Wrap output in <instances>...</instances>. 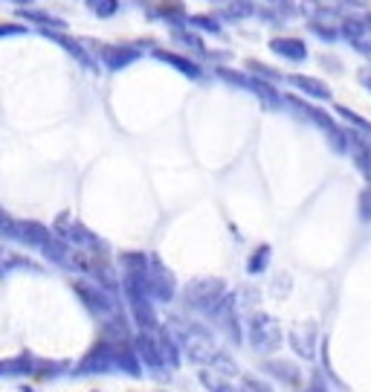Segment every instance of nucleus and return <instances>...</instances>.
I'll return each instance as SVG.
<instances>
[{"mask_svg":"<svg viewBox=\"0 0 371 392\" xmlns=\"http://www.w3.org/2000/svg\"><path fill=\"white\" fill-rule=\"evenodd\" d=\"M224 297H227V285L220 282V279H212V276L194 279L186 288V305L203 311V314H215L218 305L224 302Z\"/></svg>","mask_w":371,"mask_h":392,"instance_id":"obj_1","label":"nucleus"},{"mask_svg":"<svg viewBox=\"0 0 371 392\" xmlns=\"http://www.w3.org/2000/svg\"><path fill=\"white\" fill-rule=\"evenodd\" d=\"M284 102H287L290 108L299 111L305 119H310L313 125L322 128V131H325V137H328V140H331V145H334V152H339V154L348 152V134H345V131L337 125V122H334L325 111H319V108H313V105H308V102H302V99H296V96H287Z\"/></svg>","mask_w":371,"mask_h":392,"instance_id":"obj_2","label":"nucleus"},{"mask_svg":"<svg viewBox=\"0 0 371 392\" xmlns=\"http://www.w3.org/2000/svg\"><path fill=\"white\" fill-rule=\"evenodd\" d=\"M180 343H183L186 355H189L194 363H212V360H220L218 346H215V337H212L203 326H186L183 334H180Z\"/></svg>","mask_w":371,"mask_h":392,"instance_id":"obj_3","label":"nucleus"},{"mask_svg":"<svg viewBox=\"0 0 371 392\" xmlns=\"http://www.w3.org/2000/svg\"><path fill=\"white\" fill-rule=\"evenodd\" d=\"M218 76L224 79V82H229V85H238V87H244V90H250L253 96H258V99H261L267 108H282V96L273 90V85L261 82L258 76H246V73H232V70H227V67H218Z\"/></svg>","mask_w":371,"mask_h":392,"instance_id":"obj_4","label":"nucleus"},{"mask_svg":"<svg viewBox=\"0 0 371 392\" xmlns=\"http://www.w3.org/2000/svg\"><path fill=\"white\" fill-rule=\"evenodd\" d=\"M250 343L256 352H276L282 346V329L270 314H256L250 320Z\"/></svg>","mask_w":371,"mask_h":392,"instance_id":"obj_5","label":"nucleus"},{"mask_svg":"<svg viewBox=\"0 0 371 392\" xmlns=\"http://www.w3.org/2000/svg\"><path fill=\"white\" fill-rule=\"evenodd\" d=\"M76 290H79V297L82 302L99 317V320H111V317L119 314L116 308V300L111 297V293H105L99 285H87V282H76Z\"/></svg>","mask_w":371,"mask_h":392,"instance_id":"obj_6","label":"nucleus"},{"mask_svg":"<svg viewBox=\"0 0 371 392\" xmlns=\"http://www.w3.org/2000/svg\"><path fill=\"white\" fill-rule=\"evenodd\" d=\"M148 290H151V297L160 302L175 300V276L160 264V259H151V264H148Z\"/></svg>","mask_w":371,"mask_h":392,"instance_id":"obj_7","label":"nucleus"},{"mask_svg":"<svg viewBox=\"0 0 371 392\" xmlns=\"http://www.w3.org/2000/svg\"><path fill=\"white\" fill-rule=\"evenodd\" d=\"M287 337H290V346H293L296 355L305 357V360H313V355H316V323H296Z\"/></svg>","mask_w":371,"mask_h":392,"instance_id":"obj_8","label":"nucleus"},{"mask_svg":"<svg viewBox=\"0 0 371 392\" xmlns=\"http://www.w3.org/2000/svg\"><path fill=\"white\" fill-rule=\"evenodd\" d=\"M134 343H137V352H139L142 363H145L151 372L160 375V372H163V366H165L163 352H160V337H151V331H139V337H137Z\"/></svg>","mask_w":371,"mask_h":392,"instance_id":"obj_9","label":"nucleus"},{"mask_svg":"<svg viewBox=\"0 0 371 392\" xmlns=\"http://www.w3.org/2000/svg\"><path fill=\"white\" fill-rule=\"evenodd\" d=\"M142 53L137 50V47H128V44H105L102 47V64L108 67V70H122V67H128V64H134L137 59H139Z\"/></svg>","mask_w":371,"mask_h":392,"instance_id":"obj_10","label":"nucleus"},{"mask_svg":"<svg viewBox=\"0 0 371 392\" xmlns=\"http://www.w3.org/2000/svg\"><path fill=\"white\" fill-rule=\"evenodd\" d=\"M41 32H44V35H46L49 41H53V44H58V47H61L64 53H70V56L76 59V61H79V64H82L84 70H96V61H93V59H90V56L84 53V47H82L79 41H73V38L61 35L58 30H41Z\"/></svg>","mask_w":371,"mask_h":392,"instance_id":"obj_11","label":"nucleus"},{"mask_svg":"<svg viewBox=\"0 0 371 392\" xmlns=\"http://www.w3.org/2000/svg\"><path fill=\"white\" fill-rule=\"evenodd\" d=\"M212 317L218 320V326L229 334L232 343H241V329H238V317H235V297H229V293H227L224 302L218 305V311Z\"/></svg>","mask_w":371,"mask_h":392,"instance_id":"obj_12","label":"nucleus"},{"mask_svg":"<svg viewBox=\"0 0 371 392\" xmlns=\"http://www.w3.org/2000/svg\"><path fill=\"white\" fill-rule=\"evenodd\" d=\"M342 35L351 38V41L368 38V35H371V9H360V12H354V15L345 18V20H342Z\"/></svg>","mask_w":371,"mask_h":392,"instance_id":"obj_13","label":"nucleus"},{"mask_svg":"<svg viewBox=\"0 0 371 392\" xmlns=\"http://www.w3.org/2000/svg\"><path fill=\"white\" fill-rule=\"evenodd\" d=\"M270 50L282 59H290V61H305L308 59V47L305 41L299 38H273L270 41Z\"/></svg>","mask_w":371,"mask_h":392,"instance_id":"obj_14","label":"nucleus"},{"mask_svg":"<svg viewBox=\"0 0 371 392\" xmlns=\"http://www.w3.org/2000/svg\"><path fill=\"white\" fill-rule=\"evenodd\" d=\"M154 59L157 61H165V64H171L177 73H183V76H189V79H201L203 76V70L197 67L194 61H189V59H183V56H177V53H168V50H154Z\"/></svg>","mask_w":371,"mask_h":392,"instance_id":"obj_15","label":"nucleus"},{"mask_svg":"<svg viewBox=\"0 0 371 392\" xmlns=\"http://www.w3.org/2000/svg\"><path fill=\"white\" fill-rule=\"evenodd\" d=\"M287 82H290L293 87L305 90L308 96H313V99H331L328 85L319 82V79H313V76H302V73H296V76H287Z\"/></svg>","mask_w":371,"mask_h":392,"instance_id":"obj_16","label":"nucleus"},{"mask_svg":"<svg viewBox=\"0 0 371 392\" xmlns=\"http://www.w3.org/2000/svg\"><path fill=\"white\" fill-rule=\"evenodd\" d=\"M157 15L163 20H168L171 27H180V23H189V15H186V6L180 4V0H160V6H157Z\"/></svg>","mask_w":371,"mask_h":392,"instance_id":"obj_17","label":"nucleus"},{"mask_svg":"<svg viewBox=\"0 0 371 392\" xmlns=\"http://www.w3.org/2000/svg\"><path fill=\"white\" fill-rule=\"evenodd\" d=\"M160 352H163V360L168 363V369H177V366H180V355H177L175 340H171L165 331L160 334Z\"/></svg>","mask_w":371,"mask_h":392,"instance_id":"obj_18","label":"nucleus"},{"mask_svg":"<svg viewBox=\"0 0 371 392\" xmlns=\"http://www.w3.org/2000/svg\"><path fill=\"white\" fill-rule=\"evenodd\" d=\"M267 262H270V244H261V247L250 256V262H246V271H250L253 276L256 274H264L267 271Z\"/></svg>","mask_w":371,"mask_h":392,"instance_id":"obj_19","label":"nucleus"},{"mask_svg":"<svg viewBox=\"0 0 371 392\" xmlns=\"http://www.w3.org/2000/svg\"><path fill=\"white\" fill-rule=\"evenodd\" d=\"M20 18L41 23V30H64V20H58V18H53V15H44V12H27V9H23Z\"/></svg>","mask_w":371,"mask_h":392,"instance_id":"obj_20","label":"nucleus"},{"mask_svg":"<svg viewBox=\"0 0 371 392\" xmlns=\"http://www.w3.org/2000/svg\"><path fill=\"white\" fill-rule=\"evenodd\" d=\"M267 372H273L276 378H284L287 384H299V372H296L290 363H279V360H270V363H267Z\"/></svg>","mask_w":371,"mask_h":392,"instance_id":"obj_21","label":"nucleus"},{"mask_svg":"<svg viewBox=\"0 0 371 392\" xmlns=\"http://www.w3.org/2000/svg\"><path fill=\"white\" fill-rule=\"evenodd\" d=\"M87 4V9L93 12V15H99V18H111V15H116V9H119V0H84Z\"/></svg>","mask_w":371,"mask_h":392,"instance_id":"obj_22","label":"nucleus"},{"mask_svg":"<svg viewBox=\"0 0 371 392\" xmlns=\"http://www.w3.org/2000/svg\"><path fill=\"white\" fill-rule=\"evenodd\" d=\"M310 32H316L322 41H337L339 38V27L337 23H325V20H310Z\"/></svg>","mask_w":371,"mask_h":392,"instance_id":"obj_23","label":"nucleus"},{"mask_svg":"<svg viewBox=\"0 0 371 392\" xmlns=\"http://www.w3.org/2000/svg\"><path fill=\"white\" fill-rule=\"evenodd\" d=\"M337 114H339L342 119H348L351 125H354V128H360L365 137H371V122H368V119H363L360 114H354V111H348V108H342V105L337 108Z\"/></svg>","mask_w":371,"mask_h":392,"instance_id":"obj_24","label":"nucleus"},{"mask_svg":"<svg viewBox=\"0 0 371 392\" xmlns=\"http://www.w3.org/2000/svg\"><path fill=\"white\" fill-rule=\"evenodd\" d=\"M189 27L206 30V32H212V35H218V32H220V23H218L215 18H209V15H194V18H189Z\"/></svg>","mask_w":371,"mask_h":392,"instance_id":"obj_25","label":"nucleus"},{"mask_svg":"<svg viewBox=\"0 0 371 392\" xmlns=\"http://www.w3.org/2000/svg\"><path fill=\"white\" fill-rule=\"evenodd\" d=\"M360 218L365 224H371V186H365L360 192Z\"/></svg>","mask_w":371,"mask_h":392,"instance_id":"obj_26","label":"nucleus"},{"mask_svg":"<svg viewBox=\"0 0 371 392\" xmlns=\"http://www.w3.org/2000/svg\"><path fill=\"white\" fill-rule=\"evenodd\" d=\"M246 67H250L256 76H264V79H282V73H276V70H270L267 64H261V61H246Z\"/></svg>","mask_w":371,"mask_h":392,"instance_id":"obj_27","label":"nucleus"},{"mask_svg":"<svg viewBox=\"0 0 371 392\" xmlns=\"http://www.w3.org/2000/svg\"><path fill=\"white\" fill-rule=\"evenodd\" d=\"M351 44H354L357 53H363L365 59H371V35H368V38H357V41H351Z\"/></svg>","mask_w":371,"mask_h":392,"instance_id":"obj_28","label":"nucleus"},{"mask_svg":"<svg viewBox=\"0 0 371 392\" xmlns=\"http://www.w3.org/2000/svg\"><path fill=\"white\" fill-rule=\"evenodd\" d=\"M23 32H27V27H15V23H6L4 27V23H0V35H23Z\"/></svg>","mask_w":371,"mask_h":392,"instance_id":"obj_29","label":"nucleus"},{"mask_svg":"<svg viewBox=\"0 0 371 392\" xmlns=\"http://www.w3.org/2000/svg\"><path fill=\"white\" fill-rule=\"evenodd\" d=\"M244 384H246L244 389H250V392H270V386H267V384H258L256 378H246Z\"/></svg>","mask_w":371,"mask_h":392,"instance_id":"obj_30","label":"nucleus"},{"mask_svg":"<svg viewBox=\"0 0 371 392\" xmlns=\"http://www.w3.org/2000/svg\"><path fill=\"white\" fill-rule=\"evenodd\" d=\"M360 82H363V85L371 90V70H368V67H365V70H360Z\"/></svg>","mask_w":371,"mask_h":392,"instance_id":"obj_31","label":"nucleus"},{"mask_svg":"<svg viewBox=\"0 0 371 392\" xmlns=\"http://www.w3.org/2000/svg\"><path fill=\"white\" fill-rule=\"evenodd\" d=\"M267 4H276V6H290V0H267Z\"/></svg>","mask_w":371,"mask_h":392,"instance_id":"obj_32","label":"nucleus"},{"mask_svg":"<svg viewBox=\"0 0 371 392\" xmlns=\"http://www.w3.org/2000/svg\"><path fill=\"white\" fill-rule=\"evenodd\" d=\"M308 392H325V386H322V384H313Z\"/></svg>","mask_w":371,"mask_h":392,"instance_id":"obj_33","label":"nucleus"},{"mask_svg":"<svg viewBox=\"0 0 371 392\" xmlns=\"http://www.w3.org/2000/svg\"><path fill=\"white\" fill-rule=\"evenodd\" d=\"M15 4H32V0H15Z\"/></svg>","mask_w":371,"mask_h":392,"instance_id":"obj_34","label":"nucleus"},{"mask_svg":"<svg viewBox=\"0 0 371 392\" xmlns=\"http://www.w3.org/2000/svg\"><path fill=\"white\" fill-rule=\"evenodd\" d=\"M241 392H250V389H241Z\"/></svg>","mask_w":371,"mask_h":392,"instance_id":"obj_35","label":"nucleus"}]
</instances>
